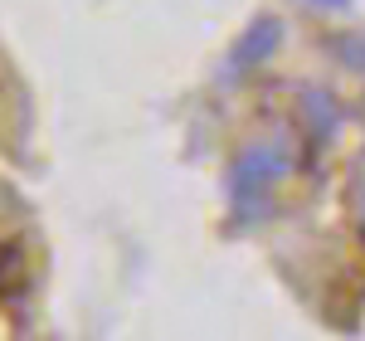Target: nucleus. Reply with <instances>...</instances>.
<instances>
[{
	"instance_id": "nucleus-1",
	"label": "nucleus",
	"mask_w": 365,
	"mask_h": 341,
	"mask_svg": "<svg viewBox=\"0 0 365 341\" xmlns=\"http://www.w3.org/2000/svg\"><path fill=\"white\" fill-rule=\"evenodd\" d=\"M273 34H278V25H273V20H258V25H253V34L244 39V54H239V58H258V54H268V49H258V44H263V39H273Z\"/></svg>"
}]
</instances>
